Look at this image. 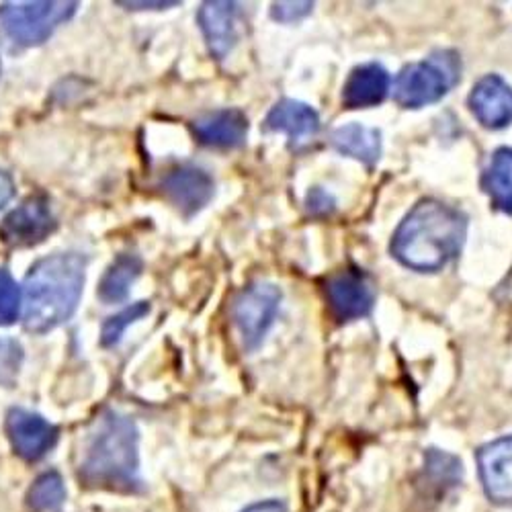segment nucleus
Masks as SVG:
<instances>
[{
	"instance_id": "obj_1",
	"label": "nucleus",
	"mask_w": 512,
	"mask_h": 512,
	"mask_svg": "<svg viewBox=\"0 0 512 512\" xmlns=\"http://www.w3.org/2000/svg\"><path fill=\"white\" fill-rule=\"evenodd\" d=\"M467 218L443 201L422 199L400 222L392 238V256L410 271L437 273L461 252Z\"/></svg>"
},
{
	"instance_id": "obj_2",
	"label": "nucleus",
	"mask_w": 512,
	"mask_h": 512,
	"mask_svg": "<svg viewBox=\"0 0 512 512\" xmlns=\"http://www.w3.org/2000/svg\"><path fill=\"white\" fill-rule=\"evenodd\" d=\"M78 476L91 488L142 490L136 424L117 412L101 414L84 443Z\"/></svg>"
},
{
	"instance_id": "obj_3",
	"label": "nucleus",
	"mask_w": 512,
	"mask_h": 512,
	"mask_svg": "<svg viewBox=\"0 0 512 512\" xmlns=\"http://www.w3.org/2000/svg\"><path fill=\"white\" fill-rule=\"evenodd\" d=\"M87 259L80 254H54L37 261L23 283V326L44 334L66 320L78 308Z\"/></svg>"
},
{
	"instance_id": "obj_4",
	"label": "nucleus",
	"mask_w": 512,
	"mask_h": 512,
	"mask_svg": "<svg viewBox=\"0 0 512 512\" xmlns=\"http://www.w3.org/2000/svg\"><path fill=\"white\" fill-rule=\"evenodd\" d=\"M78 3L46 0V3H7L0 7V41L11 52L41 46L52 33L70 21Z\"/></svg>"
},
{
	"instance_id": "obj_5",
	"label": "nucleus",
	"mask_w": 512,
	"mask_h": 512,
	"mask_svg": "<svg viewBox=\"0 0 512 512\" xmlns=\"http://www.w3.org/2000/svg\"><path fill=\"white\" fill-rule=\"evenodd\" d=\"M461 78V60L453 50H437L422 62L408 64L396 78L394 99L404 109L441 101Z\"/></svg>"
},
{
	"instance_id": "obj_6",
	"label": "nucleus",
	"mask_w": 512,
	"mask_h": 512,
	"mask_svg": "<svg viewBox=\"0 0 512 512\" xmlns=\"http://www.w3.org/2000/svg\"><path fill=\"white\" fill-rule=\"evenodd\" d=\"M281 304V289L267 281H254L238 293L232 304V320L248 351L259 349L271 330Z\"/></svg>"
},
{
	"instance_id": "obj_7",
	"label": "nucleus",
	"mask_w": 512,
	"mask_h": 512,
	"mask_svg": "<svg viewBox=\"0 0 512 512\" xmlns=\"http://www.w3.org/2000/svg\"><path fill=\"white\" fill-rule=\"evenodd\" d=\"M56 230V220L46 197H29L0 224V242L7 248H31Z\"/></svg>"
},
{
	"instance_id": "obj_8",
	"label": "nucleus",
	"mask_w": 512,
	"mask_h": 512,
	"mask_svg": "<svg viewBox=\"0 0 512 512\" xmlns=\"http://www.w3.org/2000/svg\"><path fill=\"white\" fill-rule=\"evenodd\" d=\"M326 297L336 320H361L375 306V285L361 269L338 271L326 283Z\"/></svg>"
},
{
	"instance_id": "obj_9",
	"label": "nucleus",
	"mask_w": 512,
	"mask_h": 512,
	"mask_svg": "<svg viewBox=\"0 0 512 512\" xmlns=\"http://www.w3.org/2000/svg\"><path fill=\"white\" fill-rule=\"evenodd\" d=\"M160 189L185 218H191L213 199L216 183L203 168L185 164L168 170L160 181Z\"/></svg>"
},
{
	"instance_id": "obj_10",
	"label": "nucleus",
	"mask_w": 512,
	"mask_h": 512,
	"mask_svg": "<svg viewBox=\"0 0 512 512\" xmlns=\"http://www.w3.org/2000/svg\"><path fill=\"white\" fill-rule=\"evenodd\" d=\"M7 435L19 457L37 461L58 441V429L46 418L23 408H13L7 414Z\"/></svg>"
},
{
	"instance_id": "obj_11",
	"label": "nucleus",
	"mask_w": 512,
	"mask_h": 512,
	"mask_svg": "<svg viewBox=\"0 0 512 512\" xmlns=\"http://www.w3.org/2000/svg\"><path fill=\"white\" fill-rule=\"evenodd\" d=\"M467 105L486 130H504L512 123V87L498 74L480 78L467 97Z\"/></svg>"
},
{
	"instance_id": "obj_12",
	"label": "nucleus",
	"mask_w": 512,
	"mask_h": 512,
	"mask_svg": "<svg viewBox=\"0 0 512 512\" xmlns=\"http://www.w3.org/2000/svg\"><path fill=\"white\" fill-rule=\"evenodd\" d=\"M478 467L486 496L496 504H512V435L480 447Z\"/></svg>"
},
{
	"instance_id": "obj_13",
	"label": "nucleus",
	"mask_w": 512,
	"mask_h": 512,
	"mask_svg": "<svg viewBox=\"0 0 512 512\" xmlns=\"http://www.w3.org/2000/svg\"><path fill=\"white\" fill-rule=\"evenodd\" d=\"M265 132L287 136L291 146H304L320 132V117L308 103L283 99L273 105L265 119Z\"/></svg>"
},
{
	"instance_id": "obj_14",
	"label": "nucleus",
	"mask_w": 512,
	"mask_h": 512,
	"mask_svg": "<svg viewBox=\"0 0 512 512\" xmlns=\"http://www.w3.org/2000/svg\"><path fill=\"white\" fill-rule=\"evenodd\" d=\"M193 132L203 146L218 150L240 148L248 136V117L240 109L211 111L195 119Z\"/></svg>"
},
{
	"instance_id": "obj_15",
	"label": "nucleus",
	"mask_w": 512,
	"mask_h": 512,
	"mask_svg": "<svg viewBox=\"0 0 512 512\" xmlns=\"http://www.w3.org/2000/svg\"><path fill=\"white\" fill-rule=\"evenodd\" d=\"M236 19V3H224V0L213 3V0H209V3L201 5L197 21L213 58L224 60L232 52L236 44Z\"/></svg>"
},
{
	"instance_id": "obj_16",
	"label": "nucleus",
	"mask_w": 512,
	"mask_h": 512,
	"mask_svg": "<svg viewBox=\"0 0 512 512\" xmlns=\"http://www.w3.org/2000/svg\"><path fill=\"white\" fill-rule=\"evenodd\" d=\"M392 87L390 72L377 62L361 64L351 70L345 87L343 103L349 109H367L377 107L386 101Z\"/></svg>"
},
{
	"instance_id": "obj_17",
	"label": "nucleus",
	"mask_w": 512,
	"mask_h": 512,
	"mask_svg": "<svg viewBox=\"0 0 512 512\" xmlns=\"http://www.w3.org/2000/svg\"><path fill=\"white\" fill-rule=\"evenodd\" d=\"M330 146L365 166H375L381 158V132L361 123H347L332 132Z\"/></svg>"
},
{
	"instance_id": "obj_18",
	"label": "nucleus",
	"mask_w": 512,
	"mask_h": 512,
	"mask_svg": "<svg viewBox=\"0 0 512 512\" xmlns=\"http://www.w3.org/2000/svg\"><path fill=\"white\" fill-rule=\"evenodd\" d=\"M482 191L494 209L512 216V148H498L482 173Z\"/></svg>"
},
{
	"instance_id": "obj_19",
	"label": "nucleus",
	"mask_w": 512,
	"mask_h": 512,
	"mask_svg": "<svg viewBox=\"0 0 512 512\" xmlns=\"http://www.w3.org/2000/svg\"><path fill=\"white\" fill-rule=\"evenodd\" d=\"M140 273H142V261L136 254H119L101 279V285H99L101 302L105 304L123 302L127 293H130L132 283L140 277Z\"/></svg>"
},
{
	"instance_id": "obj_20",
	"label": "nucleus",
	"mask_w": 512,
	"mask_h": 512,
	"mask_svg": "<svg viewBox=\"0 0 512 512\" xmlns=\"http://www.w3.org/2000/svg\"><path fill=\"white\" fill-rule=\"evenodd\" d=\"M64 500H66L64 480L56 472L41 474L33 482V486L27 494V504L35 512H60Z\"/></svg>"
},
{
	"instance_id": "obj_21",
	"label": "nucleus",
	"mask_w": 512,
	"mask_h": 512,
	"mask_svg": "<svg viewBox=\"0 0 512 512\" xmlns=\"http://www.w3.org/2000/svg\"><path fill=\"white\" fill-rule=\"evenodd\" d=\"M148 314H150V304H148V302H138V304H134V306H130V308H125L123 312H119L117 316L109 318V320L103 324L101 343H103L105 347L117 345L121 334L125 332V328L130 326V324H134V322H138V320H142V318L148 316Z\"/></svg>"
},
{
	"instance_id": "obj_22",
	"label": "nucleus",
	"mask_w": 512,
	"mask_h": 512,
	"mask_svg": "<svg viewBox=\"0 0 512 512\" xmlns=\"http://www.w3.org/2000/svg\"><path fill=\"white\" fill-rule=\"evenodd\" d=\"M21 308V291L15 279L0 269V326H9L17 320Z\"/></svg>"
},
{
	"instance_id": "obj_23",
	"label": "nucleus",
	"mask_w": 512,
	"mask_h": 512,
	"mask_svg": "<svg viewBox=\"0 0 512 512\" xmlns=\"http://www.w3.org/2000/svg\"><path fill=\"white\" fill-rule=\"evenodd\" d=\"M23 361V349L17 340L0 338V386H15L19 367Z\"/></svg>"
},
{
	"instance_id": "obj_24",
	"label": "nucleus",
	"mask_w": 512,
	"mask_h": 512,
	"mask_svg": "<svg viewBox=\"0 0 512 512\" xmlns=\"http://www.w3.org/2000/svg\"><path fill=\"white\" fill-rule=\"evenodd\" d=\"M314 9V3H275L271 7V17L279 23H295V21H302L304 17H308Z\"/></svg>"
},
{
	"instance_id": "obj_25",
	"label": "nucleus",
	"mask_w": 512,
	"mask_h": 512,
	"mask_svg": "<svg viewBox=\"0 0 512 512\" xmlns=\"http://www.w3.org/2000/svg\"><path fill=\"white\" fill-rule=\"evenodd\" d=\"M306 205H308V211L314 213V216H326V213L334 211L336 201L328 191L314 187V189H310V193L306 197Z\"/></svg>"
},
{
	"instance_id": "obj_26",
	"label": "nucleus",
	"mask_w": 512,
	"mask_h": 512,
	"mask_svg": "<svg viewBox=\"0 0 512 512\" xmlns=\"http://www.w3.org/2000/svg\"><path fill=\"white\" fill-rule=\"evenodd\" d=\"M13 193H15L13 179L5 173V170H0V209L7 205V201L13 197Z\"/></svg>"
},
{
	"instance_id": "obj_27",
	"label": "nucleus",
	"mask_w": 512,
	"mask_h": 512,
	"mask_svg": "<svg viewBox=\"0 0 512 512\" xmlns=\"http://www.w3.org/2000/svg\"><path fill=\"white\" fill-rule=\"evenodd\" d=\"M242 512H287V506L279 500H267V502H256Z\"/></svg>"
},
{
	"instance_id": "obj_28",
	"label": "nucleus",
	"mask_w": 512,
	"mask_h": 512,
	"mask_svg": "<svg viewBox=\"0 0 512 512\" xmlns=\"http://www.w3.org/2000/svg\"><path fill=\"white\" fill-rule=\"evenodd\" d=\"M117 5H121V7H127V9H168V7H179L181 3H119Z\"/></svg>"
}]
</instances>
